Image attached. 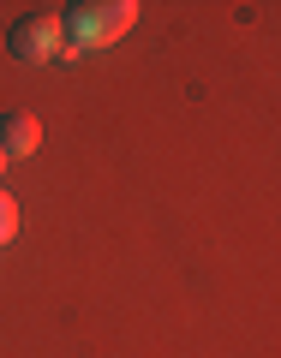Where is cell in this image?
I'll use <instances>...</instances> for the list:
<instances>
[{"instance_id": "4", "label": "cell", "mask_w": 281, "mask_h": 358, "mask_svg": "<svg viewBox=\"0 0 281 358\" xmlns=\"http://www.w3.org/2000/svg\"><path fill=\"white\" fill-rule=\"evenodd\" d=\"M13 239H18V197L0 192V245H13Z\"/></svg>"}, {"instance_id": "1", "label": "cell", "mask_w": 281, "mask_h": 358, "mask_svg": "<svg viewBox=\"0 0 281 358\" xmlns=\"http://www.w3.org/2000/svg\"><path fill=\"white\" fill-rule=\"evenodd\" d=\"M132 24H138V0H78V6L60 13V30H66L60 60H78L84 48H108V42H120Z\"/></svg>"}, {"instance_id": "2", "label": "cell", "mask_w": 281, "mask_h": 358, "mask_svg": "<svg viewBox=\"0 0 281 358\" xmlns=\"http://www.w3.org/2000/svg\"><path fill=\"white\" fill-rule=\"evenodd\" d=\"M13 54L18 60H60L66 54V30H60V13H36V18H25V24L13 30Z\"/></svg>"}, {"instance_id": "5", "label": "cell", "mask_w": 281, "mask_h": 358, "mask_svg": "<svg viewBox=\"0 0 281 358\" xmlns=\"http://www.w3.org/2000/svg\"><path fill=\"white\" fill-rule=\"evenodd\" d=\"M0 167H6V155H0Z\"/></svg>"}, {"instance_id": "3", "label": "cell", "mask_w": 281, "mask_h": 358, "mask_svg": "<svg viewBox=\"0 0 281 358\" xmlns=\"http://www.w3.org/2000/svg\"><path fill=\"white\" fill-rule=\"evenodd\" d=\"M36 143H42V120L36 114H6L0 120V155H6V162L36 155Z\"/></svg>"}]
</instances>
